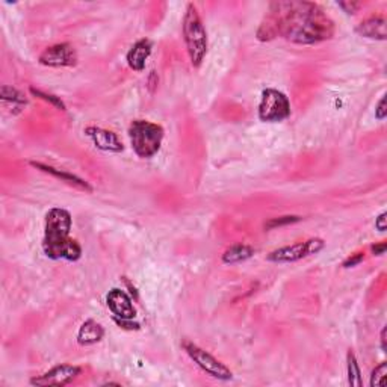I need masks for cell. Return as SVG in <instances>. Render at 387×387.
I'll return each mask as SVG.
<instances>
[{"label":"cell","mask_w":387,"mask_h":387,"mask_svg":"<svg viewBox=\"0 0 387 387\" xmlns=\"http://www.w3.org/2000/svg\"><path fill=\"white\" fill-rule=\"evenodd\" d=\"M0 99L3 101H10L17 111H21V108H25L27 105V100L25 99L23 94L8 85H3L2 88H0Z\"/></svg>","instance_id":"e0dca14e"},{"label":"cell","mask_w":387,"mask_h":387,"mask_svg":"<svg viewBox=\"0 0 387 387\" xmlns=\"http://www.w3.org/2000/svg\"><path fill=\"white\" fill-rule=\"evenodd\" d=\"M29 91H31L32 96L47 101V103H50L56 109H60V111H67V106H65L64 101L60 97L53 96V94H49V92H45V91H41V90H36V88H34V86H31V88H29Z\"/></svg>","instance_id":"d6986e66"},{"label":"cell","mask_w":387,"mask_h":387,"mask_svg":"<svg viewBox=\"0 0 387 387\" xmlns=\"http://www.w3.org/2000/svg\"><path fill=\"white\" fill-rule=\"evenodd\" d=\"M31 165L34 168H36V170H40V171L46 173V174H50V176L60 179L61 182H64V184H67V185H70L73 188L79 189V191H85V192H88V194L92 192V186L88 184V182H85L84 179H80L79 176H76V174H71L68 171H64V170H60V168L50 166V165L41 164V162H35V160H32Z\"/></svg>","instance_id":"7c38bea8"},{"label":"cell","mask_w":387,"mask_h":387,"mask_svg":"<svg viewBox=\"0 0 387 387\" xmlns=\"http://www.w3.org/2000/svg\"><path fill=\"white\" fill-rule=\"evenodd\" d=\"M153 42L149 38L138 40L127 52V64L134 71L141 73L145 70V64L151 55Z\"/></svg>","instance_id":"4fadbf2b"},{"label":"cell","mask_w":387,"mask_h":387,"mask_svg":"<svg viewBox=\"0 0 387 387\" xmlns=\"http://www.w3.org/2000/svg\"><path fill=\"white\" fill-rule=\"evenodd\" d=\"M334 31V21L318 3L290 0L269 3L255 36L262 42L283 36L294 45L313 46L332 40Z\"/></svg>","instance_id":"6da1fadb"},{"label":"cell","mask_w":387,"mask_h":387,"mask_svg":"<svg viewBox=\"0 0 387 387\" xmlns=\"http://www.w3.org/2000/svg\"><path fill=\"white\" fill-rule=\"evenodd\" d=\"M84 134L92 141L94 147L101 151L109 153H121L124 150V145L120 141V138L112 130H106L103 127L97 126H88L85 127Z\"/></svg>","instance_id":"30bf717a"},{"label":"cell","mask_w":387,"mask_h":387,"mask_svg":"<svg viewBox=\"0 0 387 387\" xmlns=\"http://www.w3.org/2000/svg\"><path fill=\"white\" fill-rule=\"evenodd\" d=\"M82 374V369L75 364L62 363L49 369L42 375L31 378V384L36 387H62L75 382V379Z\"/></svg>","instance_id":"ba28073f"},{"label":"cell","mask_w":387,"mask_h":387,"mask_svg":"<svg viewBox=\"0 0 387 387\" xmlns=\"http://www.w3.org/2000/svg\"><path fill=\"white\" fill-rule=\"evenodd\" d=\"M386 18L372 16L366 20H363L360 25H357L355 34L363 36V38L377 40V41H386L387 40V31H386Z\"/></svg>","instance_id":"5bb4252c"},{"label":"cell","mask_w":387,"mask_h":387,"mask_svg":"<svg viewBox=\"0 0 387 387\" xmlns=\"http://www.w3.org/2000/svg\"><path fill=\"white\" fill-rule=\"evenodd\" d=\"M259 120L264 123H280L290 116V103L286 94L279 90L266 88L262 91L259 103Z\"/></svg>","instance_id":"5b68a950"},{"label":"cell","mask_w":387,"mask_h":387,"mask_svg":"<svg viewBox=\"0 0 387 387\" xmlns=\"http://www.w3.org/2000/svg\"><path fill=\"white\" fill-rule=\"evenodd\" d=\"M347 374H348V383H349V386H354V387H360L362 386L359 362H357V357L351 351V349H349L348 354H347Z\"/></svg>","instance_id":"ac0fdd59"},{"label":"cell","mask_w":387,"mask_h":387,"mask_svg":"<svg viewBox=\"0 0 387 387\" xmlns=\"http://www.w3.org/2000/svg\"><path fill=\"white\" fill-rule=\"evenodd\" d=\"M386 333H387V328L384 327L383 330H382V336H379V342H382V349H383V351H386V349H387V345H386Z\"/></svg>","instance_id":"83f0119b"},{"label":"cell","mask_w":387,"mask_h":387,"mask_svg":"<svg viewBox=\"0 0 387 387\" xmlns=\"http://www.w3.org/2000/svg\"><path fill=\"white\" fill-rule=\"evenodd\" d=\"M105 338V328L94 319H86L77 332V343L80 347H90Z\"/></svg>","instance_id":"9a60e30c"},{"label":"cell","mask_w":387,"mask_h":387,"mask_svg":"<svg viewBox=\"0 0 387 387\" xmlns=\"http://www.w3.org/2000/svg\"><path fill=\"white\" fill-rule=\"evenodd\" d=\"M114 323L118 325L123 330H130V332H138L141 328L140 323H135L134 319H124V318H115L114 316Z\"/></svg>","instance_id":"7402d4cb"},{"label":"cell","mask_w":387,"mask_h":387,"mask_svg":"<svg viewBox=\"0 0 387 387\" xmlns=\"http://www.w3.org/2000/svg\"><path fill=\"white\" fill-rule=\"evenodd\" d=\"M325 248V240L321 238H310L304 242H297L286 247H280L266 255L268 262L273 264H294V262L318 254Z\"/></svg>","instance_id":"52a82bcc"},{"label":"cell","mask_w":387,"mask_h":387,"mask_svg":"<svg viewBox=\"0 0 387 387\" xmlns=\"http://www.w3.org/2000/svg\"><path fill=\"white\" fill-rule=\"evenodd\" d=\"M182 348H184V351L189 355V359H191L203 372H206L209 377L220 379V382H230L233 378V372L225 366L223 362L215 359L214 355L209 354L208 351H204L203 348L195 345V343L184 340L182 342Z\"/></svg>","instance_id":"8992f818"},{"label":"cell","mask_w":387,"mask_h":387,"mask_svg":"<svg viewBox=\"0 0 387 387\" xmlns=\"http://www.w3.org/2000/svg\"><path fill=\"white\" fill-rule=\"evenodd\" d=\"M164 127L147 120H135L129 126V140L135 155L141 159L156 156L164 141Z\"/></svg>","instance_id":"277c9868"},{"label":"cell","mask_w":387,"mask_h":387,"mask_svg":"<svg viewBox=\"0 0 387 387\" xmlns=\"http://www.w3.org/2000/svg\"><path fill=\"white\" fill-rule=\"evenodd\" d=\"M301 220H303V218L298 216V215H286V216L271 218V220H269L268 223H265V229L266 230H274V229H279V227H284V225L299 223Z\"/></svg>","instance_id":"ffe728a7"},{"label":"cell","mask_w":387,"mask_h":387,"mask_svg":"<svg viewBox=\"0 0 387 387\" xmlns=\"http://www.w3.org/2000/svg\"><path fill=\"white\" fill-rule=\"evenodd\" d=\"M182 32H184L189 61L194 68H199L208 55L209 41L206 27L194 3H188L186 6L184 21H182Z\"/></svg>","instance_id":"3957f363"},{"label":"cell","mask_w":387,"mask_h":387,"mask_svg":"<svg viewBox=\"0 0 387 387\" xmlns=\"http://www.w3.org/2000/svg\"><path fill=\"white\" fill-rule=\"evenodd\" d=\"M73 225L71 214L64 208H52L46 215L42 251L52 260L77 262L82 258V247L70 238Z\"/></svg>","instance_id":"7a4b0ae2"},{"label":"cell","mask_w":387,"mask_h":387,"mask_svg":"<svg viewBox=\"0 0 387 387\" xmlns=\"http://www.w3.org/2000/svg\"><path fill=\"white\" fill-rule=\"evenodd\" d=\"M339 8L343 11V12H347V14H355L357 11H359V8L362 6V3L359 2H351V0H345V2H339Z\"/></svg>","instance_id":"cb8c5ba5"},{"label":"cell","mask_w":387,"mask_h":387,"mask_svg":"<svg viewBox=\"0 0 387 387\" xmlns=\"http://www.w3.org/2000/svg\"><path fill=\"white\" fill-rule=\"evenodd\" d=\"M387 116V108H386V97H382L375 108V118L378 121H383Z\"/></svg>","instance_id":"d4e9b609"},{"label":"cell","mask_w":387,"mask_h":387,"mask_svg":"<svg viewBox=\"0 0 387 387\" xmlns=\"http://www.w3.org/2000/svg\"><path fill=\"white\" fill-rule=\"evenodd\" d=\"M106 304L115 318L134 319L136 316V309L132 303V298L123 289L114 288L112 290H109V294L106 295Z\"/></svg>","instance_id":"8fae6325"},{"label":"cell","mask_w":387,"mask_h":387,"mask_svg":"<svg viewBox=\"0 0 387 387\" xmlns=\"http://www.w3.org/2000/svg\"><path fill=\"white\" fill-rule=\"evenodd\" d=\"M363 260H364V253H360V251H359V253H354V254L349 255V258H347L345 260H343L342 266L345 268V269L354 268V266H357V265H360Z\"/></svg>","instance_id":"603a6c76"},{"label":"cell","mask_w":387,"mask_h":387,"mask_svg":"<svg viewBox=\"0 0 387 387\" xmlns=\"http://www.w3.org/2000/svg\"><path fill=\"white\" fill-rule=\"evenodd\" d=\"M371 250H372V254H374V255H383L387 250V244L386 242L375 244V245L371 247Z\"/></svg>","instance_id":"4316f807"},{"label":"cell","mask_w":387,"mask_h":387,"mask_svg":"<svg viewBox=\"0 0 387 387\" xmlns=\"http://www.w3.org/2000/svg\"><path fill=\"white\" fill-rule=\"evenodd\" d=\"M386 375H387V363L383 362V363H379L374 371H372L371 386L372 387L386 386Z\"/></svg>","instance_id":"44dd1931"},{"label":"cell","mask_w":387,"mask_h":387,"mask_svg":"<svg viewBox=\"0 0 387 387\" xmlns=\"http://www.w3.org/2000/svg\"><path fill=\"white\" fill-rule=\"evenodd\" d=\"M375 229L378 232H382V233L387 230V214H386V212H383V214H379L375 218Z\"/></svg>","instance_id":"484cf974"},{"label":"cell","mask_w":387,"mask_h":387,"mask_svg":"<svg viewBox=\"0 0 387 387\" xmlns=\"http://www.w3.org/2000/svg\"><path fill=\"white\" fill-rule=\"evenodd\" d=\"M254 248L250 245L245 244H238L233 245L227 250L224 251L223 254V264L225 265H236V264H242V262L251 259L254 255Z\"/></svg>","instance_id":"2e32d148"},{"label":"cell","mask_w":387,"mask_h":387,"mask_svg":"<svg viewBox=\"0 0 387 387\" xmlns=\"http://www.w3.org/2000/svg\"><path fill=\"white\" fill-rule=\"evenodd\" d=\"M77 52L70 42H60V45L47 47L38 58L41 65L53 68L62 67H76L77 65Z\"/></svg>","instance_id":"9c48e42d"}]
</instances>
